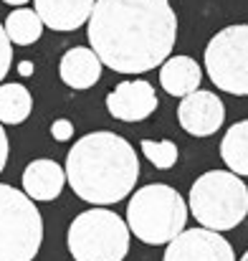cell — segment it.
<instances>
[{
	"instance_id": "cell-15",
	"label": "cell",
	"mask_w": 248,
	"mask_h": 261,
	"mask_svg": "<svg viewBox=\"0 0 248 261\" xmlns=\"http://www.w3.org/2000/svg\"><path fill=\"white\" fill-rule=\"evenodd\" d=\"M221 158L231 173L248 177V119H241L228 127L221 142Z\"/></svg>"
},
{
	"instance_id": "cell-9",
	"label": "cell",
	"mask_w": 248,
	"mask_h": 261,
	"mask_svg": "<svg viewBox=\"0 0 248 261\" xmlns=\"http://www.w3.org/2000/svg\"><path fill=\"white\" fill-rule=\"evenodd\" d=\"M226 107L218 94L198 89L187 96H182L177 107V122L180 127L192 137H210L223 127Z\"/></svg>"
},
{
	"instance_id": "cell-17",
	"label": "cell",
	"mask_w": 248,
	"mask_h": 261,
	"mask_svg": "<svg viewBox=\"0 0 248 261\" xmlns=\"http://www.w3.org/2000/svg\"><path fill=\"white\" fill-rule=\"evenodd\" d=\"M5 33L10 38V43L15 46H31L43 36V23L38 18L36 10L31 8H15L10 10V15L5 18Z\"/></svg>"
},
{
	"instance_id": "cell-21",
	"label": "cell",
	"mask_w": 248,
	"mask_h": 261,
	"mask_svg": "<svg viewBox=\"0 0 248 261\" xmlns=\"http://www.w3.org/2000/svg\"><path fill=\"white\" fill-rule=\"evenodd\" d=\"M8 150H10V145H8V135H5L3 124H0V173L5 170V163H8Z\"/></svg>"
},
{
	"instance_id": "cell-20",
	"label": "cell",
	"mask_w": 248,
	"mask_h": 261,
	"mask_svg": "<svg viewBox=\"0 0 248 261\" xmlns=\"http://www.w3.org/2000/svg\"><path fill=\"white\" fill-rule=\"evenodd\" d=\"M51 137L56 140V142H66V140H71L74 137V124L69 122V119H56L53 124H51Z\"/></svg>"
},
{
	"instance_id": "cell-4",
	"label": "cell",
	"mask_w": 248,
	"mask_h": 261,
	"mask_svg": "<svg viewBox=\"0 0 248 261\" xmlns=\"http://www.w3.org/2000/svg\"><path fill=\"white\" fill-rule=\"evenodd\" d=\"M190 213L203 228L231 231L248 216V188L231 170L203 173L190 188Z\"/></svg>"
},
{
	"instance_id": "cell-10",
	"label": "cell",
	"mask_w": 248,
	"mask_h": 261,
	"mask_svg": "<svg viewBox=\"0 0 248 261\" xmlns=\"http://www.w3.org/2000/svg\"><path fill=\"white\" fill-rule=\"evenodd\" d=\"M160 99L145 79H129L117 84L106 96V112L119 122H142L157 109Z\"/></svg>"
},
{
	"instance_id": "cell-1",
	"label": "cell",
	"mask_w": 248,
	"mask_h": 261,
	"mask_svg": "<svg viewBox=\"0 0 248 261\" xmlns=\"http://www.w3.org/2000/svg\"><path fill=\"white\" fill-rule=\"evenodd\" d=\"M177 41L170 0H96L89 15V43L117 74H145L162 66Z\"/></svg>"
},
{
	"instance_id": "cell-18",
	"label": "cell",
	"mask_w": 248,
	"mask_h": 261,
	"mask_svg": "<svg viewBox=\"0 0 248 261\" xmlns=\"http://www.w3.org/2000/svg\"><path fill=\"white\" fill-rule=\"evenodd\" d=\"M142 152H145V158H147L157 170L175 168L177 155H180V150H177V145H175L172 140H160V142H155V140H142Z\"/></svg>"
},
{
	"instance_id": "cell-8",
	"label": "cell",
	"mask_w": 248,
	"mask_h": 261,
	"mask_svg": "<svg viewBox=\"0 0 248 261\" xmlns=\"http://www.w3.org/2000/svg\"><path fill=\"white\" fill-rule=\"evenodd\" d=\"M162 261H236V254L223 233L200 226L177 233L167 244Z\"/></svg>"
},
{
	"instance_id": "cell-3",
	"label": "cell",
	"mask_w": 248,
	"mask_h": 261,
	"mask_svg": "<svg viewBox=\"0 0 248 261\" xmlns=\"http://www.w3.org/2000/svg\"><path fill=\"white\" fill-rule=\"evenodd\" d=\"M187 203L182 195L165 182L140 188L127 205V226L142 244L162 246L185 231Z\"/></svg>"
},
{
	"instance_id": "cell-16",
	"label": "cell",
	"mask_w": 248,
	"mask_h": 261,
	"mask_svg": "<svg viewBox=\"0 0 248 261\" xmlns=\"http://www.w3.org/2000/svg\"><path fill=\"white\" fill-rule=\"evenodd\" d=\"M33 112V96L23 84H0V124H20Z\"/></svg>"
},
{
	"instance_id": "cell-22",
	"label": "cell",
	"mask_w": 248,
	"mask_h": 261,
	"mask_svg": "<svg viewBox=\"0 0 248 261\" xmlns=\"http://www.w3.org/2000/svg\"><path fill=\"white\" fill-rule=\"evenodd\" d=\"M18 74L20 76H31L33 74V61H20L18 64Z\"/></svg>"
},
{
	"instance_id": "cell-14",
	"label": "cell",
	"mask_w": 248,
	"mask_h": 261,
	"mask_svg": "<svg viewBox=\"0 0 248 261\" xmlns=\"http://www.w3.org/2000/svg\"><path fill=\"white\" fill-rule=\"evenodd\" d=\"M203 82V69L195 59L190 56H170L160 66V84L172 96H187L200 89Z\"/></svg>"
},
{
	"instance_id": "cell-24",
	"label": "cell",
	"mask_w": 248,
	"mask_h": 261,
	"mask_svg": "<svg viewBox=\"0 0 248 261\" xmlns=\"http://www.w3.org/2000/svg\"><path fill=\"white\" fill-rule=\"evenodd\" d=\"M241 261H248V251H246V254H243V259H241Z\"/></svg>"
},
{
	"instance_id": "cell-2",
	"label": "cell",
	"mask_w": 248,
	"mask_h": 261,
	"mask_svg": "<svg viewBox=\"0 0 248 261\" xmlns=\"http://www.w3.org/2000/svg\"><path fill=\"white\" fill-rule=\"evenodd\" d=\"M66 180L71 190L94 205H112L134 190L140 160L134 147L114 132H91L71 147L66 158Z\"/></svg>"
},
{
	"instance_id": "cell-5",
	"label": "cell",
	"mask_w": 248,
	"mask_h": 261,
	"mask_svg": "<svg viewBox=\"0 0 248 261\" xmlns=\"http://www.w3.org/2000/svg\"><path fill=\"white\" fill-rule=\"evenodd\" d=\"M74 261H124L129 254V226L106 208L79 213L66 233Z\"/></svg>"
},
{
	"instance_id": "cell-19",
	"label": "cell",
	"mask_w": 248,
	"mask_h": 261,
	"mask_svg": "<svg viewBox=\"0 0 248 261\" xmlns=\"http://www.w3.org/2000/svg\"><path fill=\"white\" fill-rule=\"evenodd\" d=\"M10 66H13V43L5 33V25L0 23V84H3L5 74L10 71Z\"/></svg>"
},
{
	"instance_id": "cell-23",
	"label": "cell",
	"mask_w": 248,
	"mask_h": 261,
	"mask_svg": "<svg viewBox=\"0 0 248 261\" xmlns=\"http://www.w3.org/2000/svg\"><path fill=\"white\" fill-rule=\"evenodd\" d=\"M3 3H8V5H13V8H23L28 0H3Z\"/></svg>"
},
{
	"instance_id": "cell-12",
	"label": "cell",
	"mask_w": 248,
	"mask_h": 261,
	"mask_svg": "<svg viewBox=\"0 0 248 261\" xmlns=\"http://www.w3.org/2000/svg\"><path fill=\"white\" fill-rule=\"evenodd\" d=\"M66 185V173L56 160L41 158L28 163L23 173V193L31 200H56Z\"/></svg>"
},
{
	"instance_id": "cell-6",
	"label": "cell",
	"mask_w": 248,
	"mask_h": 261,
	"mask_svg": "<svg viewBox=\"0 0 248 261\" xmlns=\"http://www.w3.org/2000/svg\"><path fill=\"white\" fill-rule=\"evenodd\" d=\"M43 244V218L23 190L0 182V261H33Z\"/></svg>"
},
{
	"instance_id": "cell-13",
	"label": "cell",
	"mask_w": 248,
	"mask_h": 261,
	"mask_svg": "<svg viewBox=\"0 0 248 261\" xmlns=\"http://www.w3.org/2000/svg\"><path fill=\"white\" fill-rule=\"evenodd\" d=\"M101 61L99 56L86 48V46H74L69 48L64 56H61V64H59V76L66 87L71 89H91L99 79H101Z\"/></svg>"
},
{
	"instance_id": "cell-7",
	"label": "cell",
	"mask_w": 248,
	"mask_h": 261,
	"mask_svg": "<svg viewBox=\"0 0 248 261\" xmlns=\"http://www.w3.org/2000/svg\"><path fill=\"white\" fill-rule=\"evenodd\" d=\"M205 71L221 91L248 96V23L226 25L208 41Z\"/></svg>"
},
{
	"instance_id": "cell-11",
	"label": "cell",
	"mask_w": 248,
	"mask_h": 261,
	"mask_svg": "<svg viewBox=\"0 0 248 261\" xmlns=\"http://www.w3.org/2000/svg\"><path fill=\"white\" fill-rule=\"evenodd\" d=\"M36 13L48 31L71 33L89 20L96 0H33Z\"/></svg>"
}]
</instances>
